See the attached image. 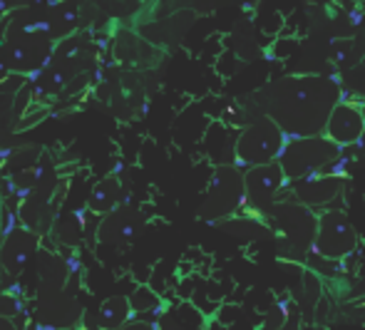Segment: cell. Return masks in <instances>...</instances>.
<instances>
[{
  "instance_id": "obj_8",
  "label": "cell",
  "mask_w": 365,
  "mask_h": 330,
  "mask_svg": "<svg viewBox=\"0 0 365 330\" xmlns=\"http://www.w3.org/2000/svg\"><path fill=\"white\" fill-rule=\"evenodd\" d=\"M343 187H346V177L341 172H323L316 174V177L308 179H298V182H291L289 189L293 192V201L308 206V209H326L333 201L343 194Z\"/></svg>"
},
{
  "instance_id": "obj_14",
  "label": "cell",
  "mask_w": 365,
  "mask_h": 330,
  "mask_svg": "<svg viewBox=\"0 0 365 330\" xmlns=\"http://www.w3.org/2000/svg\"><path fill=\"white\" fill-rule=\"evenodd\" d=\"M130 308H132V316L135 313H149V311H157L159 306V296L152 291V288H137L130 298Z\"/></svg>"
},
{
  "instance_id": "obj_12",
  "label": "cell",
  "mask_w": 365,
  "mask_h": 330,
  "mask_svg": "<svg viewBox=\"0 0 365 330\" xmlns=\"http://www.w3.org/2000/svg\"><path fill=\"white\" fill-rule=\"evenodd\" d=\"M132 321V308L125 296H112L100 306V316H97V326L102 330H117L125 323Z\"/></svg>"
},
{
  "instance_id": "obj_13",
  "label": "cell",
  "mask_w": 365,
  "mask_h": 330,
  "mask_svg": "<svg viewBox=\"0 0 365 330\" xmlns=\"http://www.w3.org/2000/svg\"><path fill=\"white\" fill-rule=\"evenodd\" d=\"M120 199H122V189H120V184H117V179H112V177L102 179V182L95 187V192H92V197H90V211L107 216L110 211L117 209Z\"/></svg>"
},
{
  "instance_id": "obj_2",
  "label": "cell",
  "mask_w": 365,
  "mask_h": 330,
  "mask_svg": "<svg viewBox=\"0 0 365 330\" xmlns=\"http://www.w3.org/2000/svg\"><path fill=\"white\" fill-rule=\"evenodd\" d=\"M264 221L269 224L274 239L279 241V251L296 261H303L316 239L318 214L293 199H279L264 211Z\"/></svg>"
},
{
  "instance_id": "obj_9",
  "label": "cell",
  "mask_w": 365,
  "mask_h": 330,
  "mask_svg": "<svg viewBox=\"0 0 365 330\" xmlns=\"http://www.w3.org/2000/svg\"><path fill=\"white\" fill-rule=\"evenodd\" d=\"M323 137L331 139L336 147H356L365 137V115L356 102L343 97L336 107H333L331 117H328L326 127H323Z\"/></svg>"
},
{
  "instance_id": "obj_11",
  "label": "cell",
  "mask_w": 365,
  "mask_h": 330,
  "mask_svg": "<svg viewBox=\"0 0 365 330\" xmlns=\"http://www.w3.org/2000/svg\"><path fill=\"white\" fill-rule=\"evenodd\" d=\"M135 226V214L132 209H115L105 216V221L100 224V241H107V244H125L132 236L137 234Z\"/></svg>"
},
{
  "instance_id": "obj_7",
  "label": "cell",
  "mask_w": 365,
  "mask_h": 330,
  "mask_svg": "<svg viewBox=\"0 0 365 330\" xmlns=\"http://www.w3.org/2000/svg\"><path fill=\"white\" fill-rule=\"evenodd\" d=\"M286 187H289V179L279 162L244 169V209L264 214L274 201L284 199Z\"/></svg>"
},
{
  "instance_id": "obj_10",
  "label": "cell",
  "mask_w": 365,
  "mask_h": 330,
  "mask_svg": "<svg viewBox=\"0 0 365 330\" xmlns=\"http://www.w3.org/2000/svg\"><path fill=\"white\" fill-rule=\"evenodd\" d=\"M35 246H38V236L30 234V231H13V234L5 239L3 249H0V264L8 268L10 273H20V268L28 264V259L33 256Z\"/></svg>"
},
{
  "instance_id": "obj_5",
  "label": "cell",
  "mask_w": 365,
  "mask_h": 330,
  "mask_svg": "<svg viewBox=\"0 0 365 330\" xmlns=\"http://www.w3.org/2000/svg\"><path fill=\"white\" fill-rule=\"evenodd\" d=\"M244 209V172L236 164H221L209 182L207 197L199 206L204 221H226Z\"/></svg>"
},
{
  "instance_id": "obj_3",
  "label": "cell",
  "mask_w": 365,
  "mask_h": 330,
  "mask_svg": "<svg viewBox=\"0 0 365 330\" xmlns=\"http://www.w3.org/2000/svg\"><path fill=\"white\" fill-rule=\"evenodd\" d=\"M338 159H341V147H336L323 134H316V137L286 139L284 149H281L279 164L291 184L298 182V179H308V177H316V174L328 172V167L333 162H338Z\"/></svg>"
},
{
  "instance_id": "obj_16",
  "label": "cell",
  "mask_w": 365,
  "mask_h": 330,
  "mask_svg": "<svg viewBox=\"0 0 365 330\" xmlns=\"http://www.w3.org/2000/svg\"><path fill=\"white\" fill-rule=\"evenodd\" d=\"M58 330H77V328H58Z\"/></svg>"
},
{
  "instance_id": "obj_6",
  "label": "cell",
  "mask_w": 365,
  "mask_h": 330,
  "mask_svg": "<svg viewBox=\"0 0 365 330\" xmlns=\"http://www.w3.org/2000/svg\"><path fill=\"white\" fill-rule=\"evenodd\" d=\"M358 249V231L343 211L328 209L318 214L316 239L311 251L326 261H343Z\"/></svg>"
},
{
  "instance_id": "obj_4",
  "label": "cell",
  "mask_w": 365,
  "mask_h": 330,
  "mask_svg": "<svg viewBox=\"0 0 365 330\" xmlns=\"http://www.w3.org/2000/svg\"><path fill=\"white\" fill-rule=\"evenodd\" d=\"M286 139L289 137L269 117L259 115L241 130L239 139H236V147H234L236 167L249 169V167H259V164L279 162Z\"/></svg>"
},
{
  "instance_id": "obj_1",
  "label": "cell",
  "mask_w": 365,
  "mask_h": 330,
  "mask_svg": "<svg viewBox=\"0 0 365 330\" xmlns=\"http://www.w3.org/2000/svg\"><path fill=\"white\" fill-rule=\"evenodd\" d=\"M343 90L328 75H289L264 85L254 95L261 115L269 117L289 139L323 134Z\"/></svg>"
},
{
  "instance_id": "obj_15",
  "label": "cell",
  "mask_w": 365,
  "mask_h": 330,
  "mask_svg": "<svg viewBox=\"0 0 365 330\" xmlns=\"http://www.w3.org/2000/svg\"><path fill=\"white\" fill-rule=\"evenodd\" d=\"M117 330H157V326H152V323H147V321H130Z\"/></svg>"
}]
</instances>
